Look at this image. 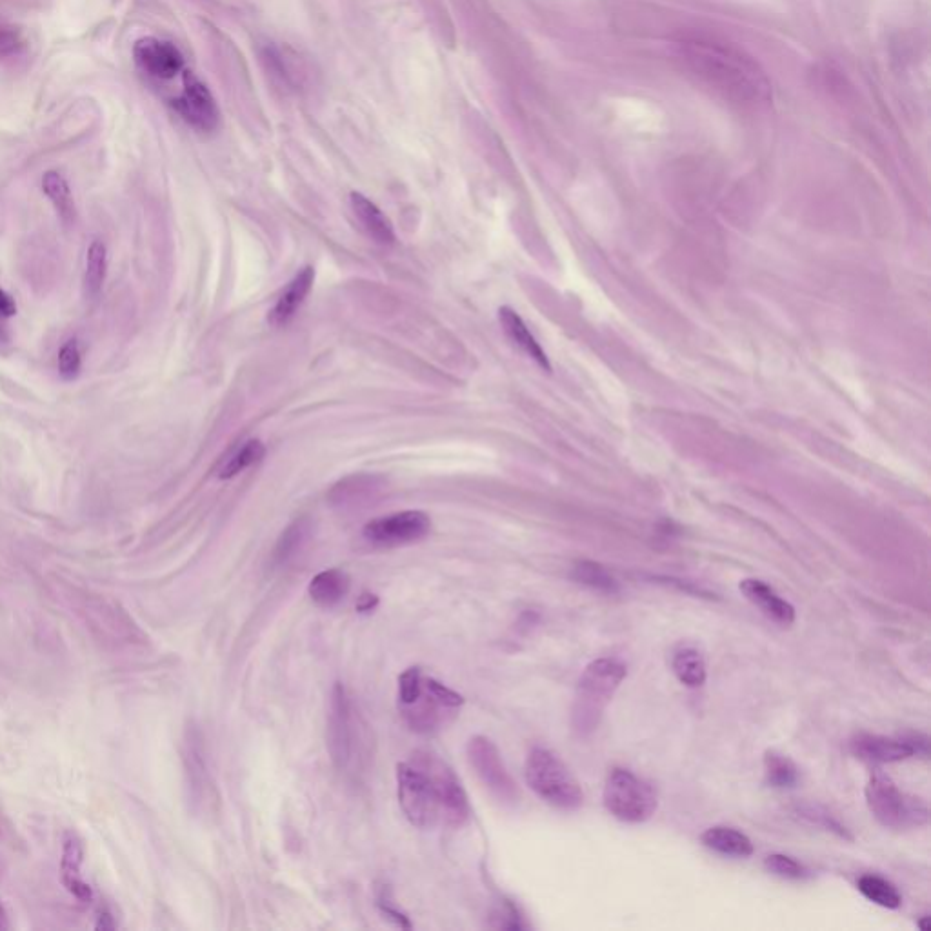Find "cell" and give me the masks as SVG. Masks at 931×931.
I'll list each match as a JSON object with an SVG mask.
<instances>
[{"instance_id":"1","label":"cell","mask_w":931,"mask_h":931,"mask_svg":"<svg viewBox=\"0 0 931 931\" xmlns=\"http://www.w3.org/2000/svg\"><path fill=\"white\" fill-rule=\"evenodd\" d=\"M673 44L684 66L726 101L744 108L771 101L766 71L737 46L695 31L682 33Z\"/></svg>"},{"instance_id":"2","label":"cell","mask_w":931,"mask_h":931,"mask_svg":"<svg viewBox=\"0 0 931 931\" xmlns=\"http://www.w3.org/2000/svg\"><path fill=\"white\" fill-rule=\"evenodd\" d=\"M397 793L406 819L422 830L439 822L461 828L470 819V802L459 777L431 753H417L415 764L397 766Z\"/></svg>"},{"instance_id":"3","label":"cell","mask_w":931,"mask_h":931,"mask_svg":"<svg viewBox=\"0 0 931 931\" xmlns=\"http://www.w3.org/2000/svg\"><path fill=\"white\" fill-rule=\"evenodd\" d=\"M626 673V666L615 659H597L586 666L573 706V726L581 735H588L599 726L602 713L621 688Z\"/></svg>"},{"instance_id":"4","label":"cell","mask_w":931,"mask_h":931,"mask_svg":"<svg viewBox=\"0 0 931 931\" xmlns=\"http://www.w3.org/2000/svg\"><path fill=\"white\" fill-rule=\"evenodd\" d=\"M526 782L542 801L559 810H579L584 802L581 784L559 755L546 748L530 751L526 761Z\"/></svg>"},{"instance_id":"5","label":"cell","mask_w":931,"mask_h":931,"mask_svg":"<svg viewBox=\"0 0 931 931\" xmlns=\"http://www.w3.org/2000/svg\"><path fill=\"white\" fill-rule=\"evenodd\" d=\"M361 717L355 711L350 693L337 684L331 693L328 717V750L331 761L341 771L353 773L359 768L364 750Z\"/></svg>"},{"instance_id":"6","label":"cell","mask_w":931,"mask_h":931,"mask_svg":"<svg viewBox=\"0 0 931 931\" xmlns=\"http://www.w3.org/2000/svg\"><path fill=\"white\" fill-rule=\"evenodd\" d=\"M866 801L877 821L886 828L902 830L928 822V806L904 795L888 773L875 770L866 786Z\"/></svg>"},{"instance_id":"7","label":"cell","mask_w":931,"mask_h":931,"mask_svg":"<svg viewBox=\"0 0 931 931\" xmlns=\"http://www.w3.org/2000/svg\"><path fill=\"white\" fill-rule=\"evenodd\" d=\"M604 806L619 821L641 824L650 821L657 810V795L635 773L615 768L604 784Z\"/></svg>"},{"instance_id":"8","label":"cell","mask_w":931,"mask_h":931,"mask_svg":"<svg viewBox=\"0 0 931 931\" xmlns=\"http://www.w3.org/2000/svg\"><path fill=\"white\" fill-rule=\"evenodd\" d=\"M464 697L435 679H422L421 695L406 706H399L411 730L430 735L441 730L461 710Z\"/></svg>"},{"instance_id":"9","label":"cell","mask_w":931,"mask_h":931,"mask_svg":"<svg viewBox=\"0 0 931 931\" xmlns=\"http://www.w3.org/2000/svg\"><path fill=\"white\" fill-rule=\"evenodd\" d=\"M430 517L422 511H401L368 522L362 530L364 539L381 548H395L419 542L430 533Z\"/></svg>"},{"instance_id":"10","label":"cell","mask_w":931,"mask_h":931,"mask_svg":"<svg viewBox=\"0 0 931 931\" xmlns=\"http://www.w3.org/2000/svg\"><path fill=\"white\" fill-rule=\"evenodd\" d=\"M466 751H468V759H470L473 770L477 771L484 786L497 799L504 802L517 801V795H519L517 784L511 779L510 771L506 770L499 748L493 744V741H490L488 737L477 735L468 742Z\"/></svg>"},{"instance_id":"11","label":"cell","mask_w":931,"mask_h":931,"mask_svg":"<svg viewBox=\"0 0 931 931\" xmlns=\"http://www.w3.org/2000/svg\"><path fill=\"white\" fill-rule=\"evenodd\" d=\"M173 106L179 111L182 119L195 130L213 131L219 126L221 115L217 102L213 99L211 91L206 88V84L195 79L191 73H186L184 88L181 95L173 101Z\"/></svg>"},{"instance_id":"12","label":"cell","mask_w":931,"mask_h":931,"mask_svg":"<svg viewBox=\"0 0 931 931\" xmlns=\"http://www.w3.org/2000/svg\"><path fill=\"white\" fill-rule=\"evenodd\" d=\"M133 55L137 66L157 81H170L184 68L181 51L171 42L159 41L153 37L137 42Z\"/></svg>"},{"instance_id":"13","label":"cell","mask_w":931,"mask_h":931,"mask_svg":"<svg viewBox=\"0 0 931 931\" xmlns=\"http://www.w3.org/2000/svg\"><path fill=\"white\" fill-rule=\"evenodd\" d=\"M850 750L857 759L861 761L873 762V764H884V762H899L904 759H910L915 755L917 750L911 744L910 739H890L882 735H870V733H861L850 742Z\"/></svg>"},{"instance_id":"14","label":"cell","mask_w":931,"mask_h":931,"mask_svg":"<svg viewBox=\"0 0 931 931\" xmlns=\"http://www.w3.org/2000/svg\"><path fill=\"white\" fill-rule=\"evenodd\" d=\"M739 590L771 621L782 624V626H790L795 621V608L786 599H782L781 595L770 588L766 582L759 581V579H746L741 582Z\"/></svg>"},{"instance_id":"15","label":"cell","mask_w":931,"mask_h":931,"mask_svg":"<svg viewBox=\"0 0 931 931\" xmlns=\"http://www.w3.org/2000/svg\"><path fill=\"white\" fill-rule=\"evenodd\" d=\"M84 859V846L75 833L64 835V850H62L61 873L62 884L79 901L90 902L93 893L91 888L82 881L81 866Z\"/></svg>"},{"instance_id":"16","label":"cell","mask_w":931,"mask_h":931,"mask_svg":"<svg viewBox=\"0 0 931 931\" xmlns=\"http://www.w3.org/2000/svg\"><path fill=\"white\" fill-rule=\"evenodd\" d=\"M350 204L355 219L359 221L362 230L370 237L371 241H375L381 246H390L395 242L393 226L388 221V217L377 208V204H373L370 199H366L361 193H351Z\"/></svg>"},{"instance_id":"17","label":"cell","mask_w":931,"mask_h":931,"mask_svg":"<svg viewBox=\"0 0 931 931\" xmlns=\"http://www.w3.org/2000/svg\"><path fill=\"white\" fill-rule=\"evenodd\" d=\"M313 281H315V271H313V268H304V270L288 284V288H286V291L279 297V301L275 302L273 310L270 311L268 321H270L273 326H286V324L295 317V313L301 308L302 302L306 301V297L310 295Z\"/></svg>"},{"instance_id":"18","label":"cell","mask_w":931,"mask_h":931,"mask_svg":"<svg viewBox=\"0 0 931 931\" xmlns=\"http://www.w3.org/2000/svg\"><path fill=\"white\" fill-rule=\"evenodd\" d=\"M499 319H501L502 328L506 331V335L510 337L511 342H513L515 346H519L528 357H531L533 361L537 362L542 370L551 371L548 355L542 350L541 344L535 341V337L531 335L528 326H526L521 317L517 315V311L511 310L508 306H504V308H501V311H499Z\"/></svg>"},{"instance_id":"19","label":"cell","mask_w":931,"mask_h":931,"mask_svg":"<svg viewBox=\"0 0 931 931\" xmlns=\"http://www.w3.org/2000/svg\"><path fill=\"white\" fill-rule=\"evenodd\" d=\"M351 581L342 570L321 571L308 586L311 601L321 608H333L350 593Z\"/></svg>"},{"instance_id":"20","label":"cell","mask_w":931,"mask_h":931,"mask_svg":"<svg viewBox=\"0 0 931 931\" xmlns=\"http://www.w3.org/2000/svg\"><path fill=\"white\" fill-rule=\"evenodd\" d=\"M702 844L706 848L721 853L726 857H739L746 859L753 853V844L750 837L744 835L742 831L728 826H713L710 830L704 831L701 837Z\"/></svg>"},{"instance_id":"21","label":"cell","mask_w":931,"mask_h":931,"mask_svg":"<svg viewBox=\"0 0 931 931\" xmlns=\"http://www.w3.org/2000/svg\"><path fill=\"white\" fill-rule=\"evenodd\" d=\"M671 668H673L675 677L686 688H701L702 684L706 682V677H708L706 661H704L701 651L695 650L691 646H682L673 653Z\"/></svg>"},{"instance_id":"22","label":"cell","mask_w":931,"mask_h":931,"mask_svg":"<svg viewBox=\"0 0 931 931\" xmlns=\"http://www.w3.org/2000/svg\"><path fill=\"white\" fill-rule=\"evenodd\" d=\"M859 891L868 899V901L879 904L882 908L888 910H897L902 904V897L899 890L891 882L877 877V875H862L859 882Z\"/></svg>"},{"instance_id":"23","label":"cell","mask_w":931,"mask_h":931,"mask_svg":"<svg viewBox=\"0 0 931 931\" xmlns=\"http://www.w3.org/2000/svg\"><path fill=\"white\" fill-rule=\"evenodd\" d=\"M42 190L48 195V199L53 202V206L59 211L62 221L70 222L75 217V206H73V197H71L70 186L61 173L57 171H48L42 179Z\"/></svg>"},{"instance_id":"24","label":"cell","mask_w":931,"mask_h":931,"mask_svg":"<svg viewBox=\"0 0 931 931\" xmlns=\"http://www.w3.org/2000/svg\"><path fill=\"white\" fill-rule=\"evenodd\" d=\"M766 781L773 788H793L799 781V770L793 762L777 751H768L764 757Z\"/></svg>"},{"instance_id":"25","label":"cell","mask_w":931,"mask_h":931,"mask_svg":"<svg viewBox=\"0 0 931 931\" xmlns=\"http://www.w3.org/2000/svg\"><path fill=\"white\" fill-rule=\"evenodd\" d=\"M264 446L261 441H248L242 444L239 450L233 451L228 459H224L221 468H219V477L221 479H231L239 475L242 471L248 470L253 464L262 461L264 457Z\"/></svg>"},{"instance_id":"26","label":"cell","mask_w":931,"mask_h":931,"mask_svg":"<svg viewBox=\"0 0 931 931\" xmlns=\"http://www.w3.org/2000/svg\"><path fill=\"white\" fill-rule=\"evenodd\" d=\"M104 279H106V246L102 242L95 241L88 250L86 273H84V286H86L88 297L95 299L101 293Z\"/></svg>"},{"instance_id":"27","label":"cell","mask_w":931,"mask_h":931,"mask_svg":"<svg viewBox=\"0 0 931 931\" xmlns=\"http://www.w3.org/2000/svg\"><path fill=\"white\" fill-rule=\"evenodd\" d=\"M573 579L584 586H590L593 590L606 591V593L617 591L615 579L602 568L601 564H595V562H579L573 568Z\"/></svg>"},{"instance_id":"28","label":"cell","mask_w":931,"mask_h":931,"mask_svg":"<svg viewBox=\"0 0 931 931\" xmlns=\"http://www.w3.org/2000/svg\"><path fill=\"white\" fill-rule=\"evenodd\" d=\"M306 526L302 522H295L288 531L281 537L275 550V559L279 562H286L293 557L297 551L301 550L302 544L306 541Z\"/></svg>"},{"instance_id":"29","label":"cell","mask_w":931,"mask_h":931,"mask_svg":"<svg viewBox=\"0 0 931 931\" xmlns=\"http://www.w3.org/2000/svg\"><path fill=\"white\" fill-rule=\"evenodd\" d=\"M766 870L777 875V877H782V879H790V881H797V879H804L806 877V868L802 866L801 862L791 859V857H786V855H770L766 862H764Z\"/></svg>"},{"instance_id":"30","label":"cell","mask_w":931,"mask_h":931,"mask_svg":"<svg viewBox=\"0 0 931 931\" xmlns=\"http://www.w3.org/2000/svg\"><path fill=\"white\" fill-rule=\"evenodd\" d=\"M82 357H81V348L77 341H68L64 346H62L61 353H59V373H61L62 379L66 381H71L79 375L81 371Z\"/></svg>"},{"instance_id":"31","label":"cell","mask_w":931,"mask_h":931,"mask_svg":"<svg viewBox=\"0 0 931 931\" xmlns=\"http://www.w3.org/2000/svg\"><path fill=\"white\" fill-rule=\"evenodd\" d=\"M421 668H408L399 677V706H406L415 701L422 690Z\"/></svg>"},{"instance_id":"32","label":"cell","mask_w":931,"mask_h":931,"mask_svg":"<svg viewBox=\"0 0 931 931\" xmlns=\"http://www.w3.org/2000/svg\"><path fill=\"white\" fill-rule=\"evenodd\" d=\"M22 39L19 31L10 24L0 21V59L19 55L22 51Z\"/></svg>"},{"instance_id":"33","label":"cell","mask_w":931,"mask_h":931,"mask_svg":"<svg viewBox=\"0 0 931 931\" xmlns=\"http://www.w3.org/2000/svg\"><path fill=\"white\" fill-rule=\"evenodd\" d=\"M377 904H379V908H381L382 913H384L386 917H390L391 921H395L397 926H401V928L410 930L411 924L410 921H408V917H406L402 911L397 910L395 902H393V899H391L390 890H388L386 886L379 890V895H377Z\"/></svg>"},{"instance_id":"34","label":"cell","mask_w":931,"mask_h":931,"mask_svg":"<svg viewBox=\"0 0 931 931\" xmlns=\"http://www.w3.org/2000/svg\"><path fill=\"white\" fill-rule=\"evenodd\" d=\"M379 604V597L373 595V593H362L357 601V611L361 613H368V611L375 610Z\"/></svg>"},{"instance_id":"35","label":"cell","mask_w":931,"mask_h":931,"mask_svg":"<svg viewBox=\"0 0 931 931\" xmlns=\"http://www.w3.org/2000/svg\"><path fill=\"white\" fill-rule=\"evenodd\" d=\"M17 311V306H15V301L11 299L10 295L4 290H0V315L4 317H11L15 315Z\"/></svg>"},{"instance_id":"36","label":"cell","mask_w":931,"mask_h":931,"mask_svg":"<svg viewBox=\"0 0 931 931\" xmlns=\"http://www.w3.org/2000/svg\"><path fill=\"white\" fill-rule=\"evenodd\" d=\"M6 928H8V917H6V911L0 904V930H6Z\"/></svg>"},{"instance_id":"37","label":"cell","mask_w":931,"mask_h":931,"mask_svg":"<svg viewBox=\"0 0 931 931\" xmlns=\"http://www.w3.org/2000/svg\"><path fill=\"white\" fill-rule=\"evenodd\" d=\"M928 921H930V917H922L921 922H919V926H921L922 931L930 930V924H928Z\"/></svg>"},{"instance_id":"38","label":"cell","mask_w":931,"mask_h":931,"mask_svg":"<svg viewBox=\"0 0 931 931\" xmlns=\"http://www.w3.org/2000/svg\"><path fill=\"white\" fill-rule=\"evenodd\" d=\"M6 342H8V333H6V330H4L2 324H0V344H6Z\"/></svg>"}]
</instances>
